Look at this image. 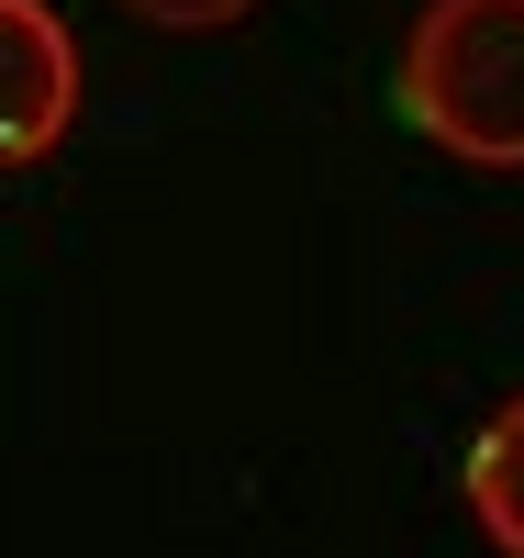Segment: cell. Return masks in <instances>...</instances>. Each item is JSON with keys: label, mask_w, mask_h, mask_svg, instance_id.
<instances>
[{"label": "cell", "mask_w": 524, "mask_h": 558, "mask_svg": "<svg viewBox=\"0 0 524 558\" xmlns=\"http://www.w3.org/2000/svg\"><path fill=\"white\" fill-rule=\"evenodd\" d=\"M391 112L458 168H524V0H424L391 57Z\"/></svg>", "instance_id": "6da1fadb"}, {"label": "cell", "mask_w": 524, "mask_h": 558, "mask_svg": "<svg viewBox=\"0 0 524 558\" xmlns=\"http://www.w3.org/2000/svg\"><path fill=\"white\" fill-rule=\"evenodd\" d=\"M78 123V34L45 0H0V168L57 157Z\"/></svg>", "instance_id": "7a4b0ae2"}, {"label": "cell", "mask_w": 524, "mask_h": 558, "mask_svg": "<svg viewBox=\"0 0 524 558\" xmlns=\"http://www.w3.org/2000/svg\"><path fill=\"white\" fill-rule=\"evenodd\" d=\"M458 492H468V525H480L502 558H524V391L491 413L458 458Z\"/></svg>", "instance_id": "3957f363"}, {"label": "cell", "mask_w": 524, "mask_h": 558, "mask_svg": "<svg viewBox=\"0 0 524 558\" xmlns=\"http://www.w3.org/2000/svg\"><path fill=\"white\" fill-rule=\"evenodd\" d=\"M134 23H157V34H234L257 12V0H123Z\"/></svg>", "instance_id": "277c9868"}]
</instances>
